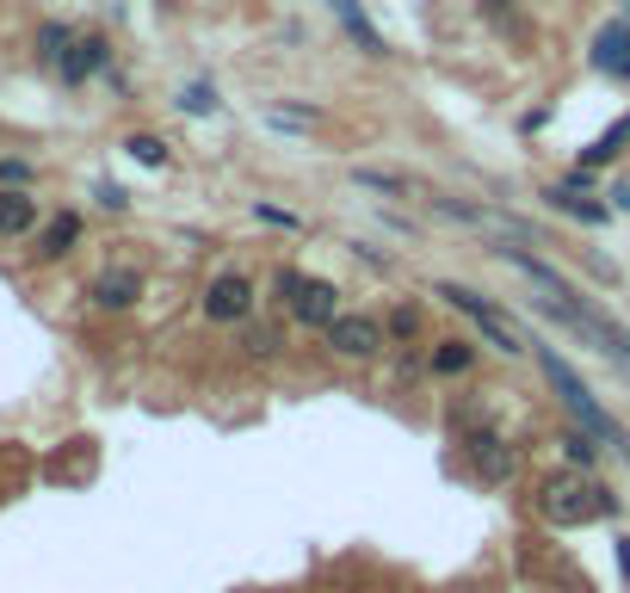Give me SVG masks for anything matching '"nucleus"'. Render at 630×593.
I'll return each instance as SVG.
<instances>
[{
    "mask_svg": "<svg viewBox=\"0 0 630 593\" xmlns=\"http://www.w3.org/2000/svg\"><path fill=\"white\" fill-rule=\"evenodd\" d=\"M537 514L551 519V526H587V519L612 514V488L594 483L587 470H556V476H544V488H537Z\"/></svg>",
    "mask_w": 630,
    "mask_h": 593,
    "instance_id": "nucleus-1",
    "label": "nucleus"
},
{
    "mask_svg": "<svg viewBox=\"0 0 630 593\" xmlns=\"http://www.w3.org/2000/svg\"><path fill=\"white\" fill-rule=\"evenodd\" d=\"M532 353H537V365H544V384H551V390H556V402H563L568 414L582 421V433H594L599 445H624L630 433H624V427L612 421V414H606V408L594 402V390H587L582 377H575V371H568V365H563V353H556V346H537V341H532Z\"/></svg>",
    "mask_w": 630,
    "mask_h": 593,
    "instance_id": "nucleus-2",
    "label": "nucleus"
},
{
    "mask_svg": "<svg viewBox=\"0 0 630 593\" xmlns=\"http://www.w3.org/2000/svg\"><path fill=\"white\" fill-rule=\"evenodd\" d=\"M439 296L452 303V310H464V315H476V322H482V334H489V346H495V353H507V359H520V353H525L520 328H513V322H507V315L495 310L489 296L464 291V284H439Z\"/></svg>",
    "mask_w": 630,
    "mask_h": 593,
    "instance_id": "nucleus-3",
    "label": "nucleus"
},
{
    "mask_svg": "<svg viewBox=\"0 0 630 593\" xmlns=\"http://www.w3.org/2000/svg\"><path fill=\"white\" fill-rule=\"evenodd\" d=\"M322 334H328V346L340 353V359H371V353L383 346V328H378V322H371V315H347V310L334 315Z\"/></svg>",
    "mask_w": 630,
    "mask_h": 593,
    "instance_id": "nucleus-4",
    "label": "nucleus"
},
{
    "mask_svg": "<svg viewBox=\"0 0 630 593\" xmlns=\"http://www.w3.org/2000/svg\"><path fill=\"white\" fill-rule=\"evenodd\" d=\"M284 310L297 315L303 328H328L334 315H340V291H334L328 279H303L297 291H291V303H284Z\"/></svg>",
    "mask_w": 630,
    "mask_h": 593,
    "instance_id": "nucleus-5",
    "label": "nucleus"
},
{
    "mask_svg": "<svg viewBox=\"0 0 630 593\" xmlns=\"http://www.w3.org/2000/svg\"><path fill=\"white\" fill-rule=\"evenodd\" d=\"M248 310H253V284L241 279V272H222V279L205 291V315H210V322H248Z\"/></svg>",
    "mask_w": 630,
    "mask_h": 593,
    "instance_id": "nucleus-6",
    "label": "nucleus"
},
{
    "mask_svg": "<svg viewBox=\"0 0 630 593\" xmlns=\"http://www.w3.org/2000/svg\"><path fill=\"white\" fill-rule=\"evenodd\" d=\"M470 464H476V476H482V483H513V470H520V452H513V445H507V439H495V433H476L470 439Z\"/></svg>",
    "mask_w": 630,
    "mask_h": 593,
    "instance_id": "nucleus-7",
    "label": "nucleus"
},
{
    "mask_svg": "<svg viewBox=\"0 0 630 593\" xmlns=\"http://www.w3.org/2000/svg\"><path fill=\"white\" fill-rule=\"evenodd\" d=\"M137 296H142V272H137V266H106V272L94 279V303H99V310H130Z\"/></svg>",
    "mask_w": 630,
    "mask_h": 593,
    "instance_id": "nucleus-8",
    "label": "nucleus"
},
{
    "mask_svg": "<svg viewBox=\"0 0 630 593\" xmlns=\"http://www.w3.org/2000/svg\"><path fill=\"white\" fill-rule=\"evenodd\" d=\"M544 198H551L556 211H568V217H582V223H606V204H587V173H575V180H556Z\"/></svg>",
    "mask_w": 630,
    "mask_h": 593,
    "instance_id": "nucleus-9",
    "label": "nucleus"
},
{
    "mask_svg": "<svg viewBox=\"0 0 630 593\" xmlns=\"http://www.w3.org/2000/svg\"><path fill=\"white\" fill-rule=\"evenodd\" d=\"M594 68L606 75H630V25H606L594 37Z\"/></svg>",
    "mask_w": 630,
    "mask_h": 593,
    "instance_id": "nucleus-10",
    "label": "nucleus"
},
{
    "mask_svg": "<svg viewBox=\"0 0 630 593\" xmlns=\"http://www.w3.org/2000/svg\"><path fill=\"white\" fill-rule=\"evenodd\" d=\"M56 68H63V80L99 75V68H106V37H75V44H68V56H63Z\"/></svg>",
    "mask_w": 630,
    "mask_h": 593,
    "instance_id": "nucleus-11",
    "label": "nucleus"
},
{
    "mask_svg": "<svg viewBox=\"0 0 630 593\" xmlns=\"http://www.w3.org/2000/svg\"><path fill=\"white\" fill-rule=\"evenodd\" d=\"M495 254H501V260H513V266H520V272H525V279H532V284H537V291H544V296H575V291H568V279H563V272H551V266L537 260V254H520V248H495Z\"/></svg>",
    "mask_w": 630,
    "mask_h": 593,
    "instance_id": "nucleus-12",
    "label": "nucleus"
},
{
    "mask_svg": "<svg viewBox=\"0 0 630 593\" xmlns=\"http://www.w3.org/2000/svg\"><path fill=\"white\" fill-rule=\"evenodd\" d=\"M37 229V198H25L19 186H0V235Z\"/></svg>",
    "mask_w": 630,
    "mask_h": 593,
    "instance_id": "nucleus-13",
    "label": "nucleus"
},
{
    "mask_svg": "<svg viewBox=\"0 0 630 593\" xmlns=\"http://www.w3.org/2000/svg\"><path fill=\"white\" fill-rule=\"evenodd\" d=\"M334 19L347 25V37H352V44L365 50V56H383V37L371 32V25H365V13H359V7H352V0H334Z\"/></svg>",
    "mask_w": 630,
    "mask_h": 593,
    "instance_id": "nucleus-14",
    "label": "nucleus"
},
{
    "mask_svg": "<svg viewBox=\"0 0 630 593\" xmlns=\"http://www.w3.org/2000/svg\"><path fill=\"white\" fill-rule=\"evenodd\" d=\"M75 241H80V217H68V211H63V217H56V223H50V229H44V241H37V254H44V260H63V254L75 248Z\"/></svg>",
    "mask_w": 630,
    "mask_h": 593,
    "instance_id": "nucleus-15",
    "label": "nucleus"
},
{
    "mask_svg": "<svg viewBox=\"0 0 630 593\" xmlns=\"http://www.w3.org/2000/svg\"><path fill=\"white\" fill-rule=\"evenodd\" d=\"M624 142H630V118H618V125L606 130V137H599V142H587V149H582V168H606V161H612L618 149H624Z\"/></svg>",
    "mask_w": 630,
    "mask_h": 593,
    "instance_id": "nucleus-16",
    "label": "nucleus"
},
{
    "mask_svg": "<svg viewBox=\"0 0 630 593\" xmlns=\"http://www.w3.org/2000/svg\"><path fill=\"white\" fill-rule=\"evenodd\" d=\"M267 125L272 130H315V125H322V111H315V106H291V99H284V106H267Z\"/></svg>",
    "mask_w": 630,
    "mask_h": 593,
    "instance_id": "nucleus-17",
    "label": "nucleus"
},
{
    "mask_svg": "<svg viewBox=\"0 0 630 593\" xmlns=\"http://www.w3.org/2000/svg\"><path fill=\"white\" fill-rule=\"evenodd\" d=\"M563 452H568V464H575V470H594L599 439H594V433H582V427H568V433H563Z\"/></svg>",
    "mask_w": 630,
    "mask_h": 593,
    "instance_id": "nucleus-18",
    "label": "nucleus"
},
{
    "mask_svg": "<svg viewBox=\"0 0 630 593\" xmlns=\"http://www.w3.org/2000/svg\"><path fill=\"white\" fill-rule=\"evenodd\" d=\"M68 44H75V32H68V25H44V32H37V56H44L50 68L68 56Z\"/></svg>",
    "mask_w": 630,
    "mask_h": 593,
    "instance_id": "nucleus-19",
    "label": "nucleus"
},
{
    "mask_svg": "<svg viewBox=\"0 0 630 593\" xmlns=\"http://www.w3.org/2000/svg\"><path fill=\"white\" fill-rule=\"evenodd\" d=\"M470 359H476V353H470V346H464V341H445L439 353H433V371L457 377V371H470Z\"/></svg>",
    "mask_w": 630,
    "mask_h": 593,
    "instance_id": "nucleus-20",
    "label": "nucleus"
},
{
    "mask_svg": "<svg viewBox=\"0 0 630 593\" xmlns=\"http://www.w3.org/2000/svg\"><path fill=\"white\" fill-rule=\"evenodd\" d=\"M124 149H130V161H142V168H167V142L161 137H130Z\"/></svg>",
    "mask_w": 630,
    "mask_h": 593,
    "instance_id": "nucleus-21",
    "label": "nucleus"
},
{
    "mask_svg": "<svg viewBox=\"0 0 630 593\" xmlns=\"http://www.w3.org/2000/svg\"><path fill=\"white\" fill-rule=\"evenodd\" d=\"M359 186H365V192H383V198H402V192H409V180L378 173V168H359Z\"/></svg>",
    "mask_w": 630,
    "mask_h": 593,
    "instance_id": "nucleus-22",
    "label": "nucleus"
},
{
    "mask_svg": "<svg viewBox=\"0 0 630 593\" xmlns=\"http://www.w3.org/2000/svg\"><path fill=\"white\" fill-rule=\"evenodd\" d=\"M180 111H192V118H205V111H217V99H210L205 80H192V87H180Z\"/></svg>",
    "mask_w": 630,
    "mask_h": 593,
    "instance_id": "nucleus-23",
    "label": "nucleus"
},
{
    "mask_svg": "<svg viewBox=\"0 0 630 593\" xmlns=\"http://www.w3.org/2000/svg\"><path fill=\"white\" fill-rule=\"evenodd\" d=\"M383 334H395V341H414V334H421V315H414V310H395Z\"/></svg>",
    "mask_w": 630,
    "mask_h": 593,
    "instance_id": "nucleus-24",
    "label": "nucleus"
},
{
    "mask_svg": "<svg viewBox=\"0 0 630 593\" xmlns=\"http://www.w3.org/2000/svg\"><path fill=\"white\" fill-rule=\"evenodd\" d=\"M248 353H253V359L279 353V334H272V328H248Z\"/></svg>",
    "mask_w": 630,
    "mask_h": 593,
    "instance_id": "nucleus-25",
    "label": "nucleus"
},
{
    "mask_svg": "<svg viewBox=\"0 0 630 593\" xmlns=\"http://www.w3.org/2000/svg\"><path fill=\"white\" fill-rule=\"evenodd\" d=\"M253 217H260V223H279V229H297V217H291V211H279V204H253Z\"/></svg>",
    "mask_w": 630,
    "mask_h": 593,
    "instance_id": "nucleus-26",
    "label": "nucleus"
},
{
    "mask_svg": "<svg viewBox=\"0 0 630 593\" xmlns=\"http://www.w3.org/2000/svg\"><path fill=\"white\" fill-rule=\"evenodd\" d=\"M0 180H7V186H25V180H32V168H25V161H0Z\"/></svg>",
    "mask_w": 630,
    "mask_h": 593,
    "instance_id": "nucleus-27",
    "label": "nucleus"
},
{
    "mask_svg": "<svg viewBox=\"0 0 630 593\" xmlns=\"http://www.w3.org/2000/svg\"><path fill=\"white\" fill-rule=\"evenodd\" d=\"M618 569H624V581H630V538H618Z\"/></svg>",
    "mask_w": 630,
    "mask_h": 593,
    "instance_id": "nucleus-28",
    "label": "nucleus"
},
{
    "mask_svg": "<svg viewBox=\"0 0 630 593\" xmlns=\"http://www.w3.org/2000/svg\"><path fill=\"white\" fill-rule=\"evenodd\" d=\"M612 204H618V211H630V186H618V192H612Z\"/></svg>",
    "mask_w": 630,
    "mask_h": 593,
    "instance_id": "nucleus-29",
    "label": "nucleus"
},
{
    "mask_svg": "<svg viewBox=\"0 0 630 593\" xmlns=\"http://www.w3.org/2000/svg\"><path fill=\"white\" fill-rule=\"evenodd\" d=\"M618 452H624V464H630V439H624V445H618Z\"/></svg>",
    "mask_w": 630,
    "mask_h": 593,
    "instance_id": "nucleus-30",
    "label": "nucleus"
},
{
    "mask_svg": "<svg viewBox=\"0 0 630 593\" xmlns=\"http://www.w3.org/2000/svg\"><path fill=\"white\" fill-rule=\"evenodd\" d=\"M489 7H513V0H489Z\"/></svg>",
    "mask_w": 630,
    "mask_h": 593,
    "instance_id": "nucleus-31",
    "label": "nucleus"
}]
</instances>
